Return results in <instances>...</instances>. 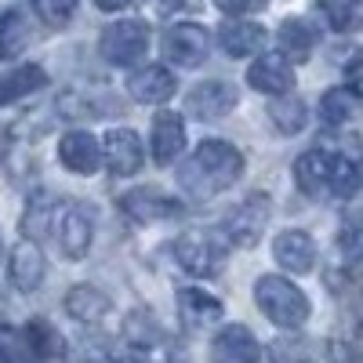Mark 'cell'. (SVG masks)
<instances>
[{
	"label": "cell",
	"instance_id": "6da1fadb",
	"mask_svg": "<svg viewBox=\"0 0 363 363\" xmlns=\"http://www.w3.org/2000/svg\"><path fill=\"white\" fill-rule=\"evenodd\" d=\"M244 174V153L222 138H207L193 149V157L178 167V186L182 193H189L196 200H207L215 193H225L236 186Z\"/></svg>",
	"mask_w": 363,
	"mask_h": 363
},
{
	"label": "cell",
	"instance_id": "7a4b0ae2",
	"mask_svg": "<svg viewBox=\"0 0 363 363\" xmlns=\"http://www.w3.org/2000/svg\"><path fill=\"white\" fill-rule=\"evenodd\" d=\"M255 301H258V309L265 313V320H272L284 330H294V327H301L309 320V298H306V291H301L298 284H291V280H284V277H277V272L258 277Z\"/></svg>",
	"mask_w": 363,
	"mask_h": 363
},
{
	"label": "cell",
	"instance_id": "3957f363",
	"mask_svg": "<svg viewBox=\"0 0 363 363\" xmlns=\"http://www.w3.org/2000/svg\"><path fill=\"white\" fill-rule=\"evenodd\" d=\"M225 255H229V240L222 236V229H186L178 240H174V258L178 265L193 272V277L207 280V277H218L222 265H225Z\"/></svg>",
	"mask_w": 363,
	"mask_h": 363
},
{
	"label": "cell",
	"instance_id": "277c9868",
	"mask_svg": "<svg viewBox=\"0 0 363 363\" xmlns=\"http://www.w3.org/2000/svg\"><path fill=\"white\" fill-rule=\"evenodd\" d=\"M99 51L109 66H138L149 51V26L138 18H120L102 29Z\"/></svg>",
	"mask_w": 363,
	"mask_h": 363
},
{
	"label": "cell",
	"instance_id": "5b68a950",
	"mask_svg": "<svg viewBox=\"0 0 363 363\" xmlns=\"http://www.w3.org/2000/svg\"><path fill=\"white\" fill-rule=\"evenodd\" d=\"M269 215H272V203L265 193H251L247 200H240L225 222H222V236L229 240V247H255L265 225H269Z\"/></svg>",
	"mask_w": 363,
	"mask_h": 363
},
{
	"label": "cell",
	"instance_id": "8992f818",
	"mask_svg": "<svg viewBox=\"0 0 363 363\" xmlns=\"http://www.w3.org/2000/svg\"><path fill=\"white\" fill-rule=\"evenodd\" d=\"M51 236L58 240L66 258H84L91 251V236H95V225H91V215L80 203H58L55 218H51Z\"/></svg>",
	"mask_w": 363,
	"mask_h": 363
},
{
	"label": "cell",
	"instance_id": "52a82bcc",
	"mask_svg": "<svg viewBox=\"0 0 363 363\" xmlns=\"http://www.w3.org/2000/svg\"><path fill=\"white\" fill-rule=\"evenodd\" d=\"M207 51H211V37H207L203 26H196V22H174V26H167V33H164L167 62H174L182 69H196L207 58Z\"/></svg>",
	"mask_w": 363,
	"mask_h": 363
},
{
	"label": "cell",
	"instance_id": "ba28073f",
	"mask_svg": "<svg viewBox=\"0 0 363 363\" xmlns=\"http://www.w3.org/2000/svg\"><path fill=\"white\" fill-rule=\"evenodd\" d=\"M120 211H124L131 222L149 225V222H164V218L182 215V203L174 196L153 189V186H142V189H131V193L120 196Z\"/></svg>",
	"mask_w": 363,
	"mask_h": 363
},
{
	"label": "cell",
	"instance_id": "9c48e42d",
	"mask_svg": "<svg viewBox=\"0 0 363 363\" xmlns=\"http://www.w3.org/2000/svg\"><path fill=\"white\" fill-rule=\"evenodd\" d=\"M236 102H240V91L229 80H203L186 95V109L196 120H222L225 113L236 109Z\"/></svg>",
	"mask_w": 363,
	"mask_h": 363
},
{
	"label": "cell",
	"instance_id": "30bf717a",
	"mask_svg": "<svg viewBox=\"0 0 363 363\" xmlns=\"http://www.w3.org/2000/svg\"><path fill=\"white\" fill-rule=\"evenodd\" d=\"M211 363H262V345L244 323H229L211 338Z\"/></svg>",
	"mask_w": 363,
	"mask_h": 363
},
{
	"label": "cell",
	"instance_id": "8fae6325",
	"mask_svg": "<svg viewBox=\"0 0 363 363\" xmlns=\"http://www.w3.org/2000/svg\"><path fill=\"white\" fill-rule=\"evenodd\" d=\"M102 157H106V164H109L113 174L131 178V174L142 167V160H145V149H142L138 131H131V128H113V131H106Z\"/></svg>",
	"mask_w": 363,
	"mask_h": 363
},
{
	"label": "cell",
	"instance_id": "7c38bea8",
	"mask_svg": "<svg viewBox=\"0 0 363 363\" xmlns=\"http://www.w3.org/2000/svg\"><path fill=\"white\" fill-rule=\"evenodd\" d=\"M149 149H153V160L160 167L174 164L182 153H186V120H182L174 109H160L153 116V138H149Z\"/></svg>",
	"mask_w": 363,
	"mask_h": 363
},
{
	"label": "cell",
	"instance_id": "4fadbf2b",
	"mask_svg": "<svg viewBox=\"0 0 363 363\" xmlns=\"http://www.w3.org/2000/svg\"><path fill=\"white\" fill-rule=\"evenodd\" d=\"M247 84L255 91H262V95H287V91L294 87V69L291 62L280 55V51H265L262 58H255V66L247 69Z\"/></svg>",
	"mask_w": 363,
	"mask_h": 363
},
{
	"label": "cell",
	"instance_id": "5bb4252c",
	"mask_svg": "<svg viewBox=\"0 0 363 363\" xmlns=\"http://www.w3.org/2000/svg\"><path fill=\"white\" fill-rule=\"evenodd\" d=\"M272 258H277L280 269L294 272V277H301V272H309L316 265V244L309 233L301 229H284L277 240H272Z\"/></svg>",
	"mask_w": 363,
	"mask_h": 363
},
{
	"label": "cell",
	"instance_id": "9a60e30c",
	"mask_svg": "<svg viewBox=\"0 0 363 363\" xmlns=\"http://www.w3.org/2000/svg\"><path fill=\"white\" fill-rule=\"evenodd\" d=\"M58 160L73 174H95L102 164V145L91 131H69L58 142Z\"/></svg>",
	"mask_w": 363,
	"mask_h": 363
},
{
	"label": "cell",
	"instance_id": "2e32d148",
	"mask_svg": "<svg viewBox=\"0 0 363 363\" xmlns=\"http://www.w3.org/2000/svg\"><path fill=\"white\" fill-rule=\"evenodd\" d=\"M330 164H335V157H330L327 145H316V149H309V153H301L294 160L298 189L306 196H327L330 193Z\"/></svg>",
	"mask_w": 363,
	"mask_h": 363
},
{
	"label": "cell",
	"instance_id": "e0dca14e",
	"mask_svg": "<svg viewBox=\"0 0 363 363\" xmlns=\"http://www.w3.org/2000/svg\"><path fill=\"white\" fill-rule=\"evenodd\" d=\"M128 95L142 106H160L174 95V73L167 66H142L128 77Z\"/></svg>",
	"mask_w": 363,
	"mask_h": 363
},
{
	"label": "cell",
	"instance_id": "ac0fdd59",
	"mask_svg": "<svg viewBox=\"0 0 363 363\" xmlns=\"http://www.w3.org/2000/svg\"><path fill=\"white\" fill-rule=\"evenodd\" d=\"M178 316H182L186 327L203 330V327L222 320V301L211 291H203V287H182L178 291Z\"/></svg>",
	"mask_w": 363,
	"mask_h": 363
},
{
	"label": "cell",
	"instance_id": "d6986e66",
	"mask_svg": "<svg viewBox=\"0 0 363 363\" xmlns=\"http://www.w3.org/2000/svg\"><path fill=\"white\" fill-rule=\"evenodd\" d=\"M218 44L229 58H247V55L265 48V29L258 22H247V18H229L218 29Z\"/></svg>",
	"mask_w": 363,
	"mask_h": 363
},
{
	"label": "cell",
	"instance_id": "ffe728a7",
	"mask_svg": "<svg viewBox=\"0 0 363 363\" xmlns=\"http://www.w3.org/2000/svg\"><path fill=\"white\" fill-rule=\"evenodd\" d=\"M277 40H280V55L287 58V62H306V58L313 55V48H316V26L309 18H301V15H291V18L280 22Z\"/></svg>",
	"mask_w": 363,
	"mask_h": 363
},
{
	"label": "cell",
	"instance_id": "44dd1931",
	"mask_svg": "<svg viewBox=\"0 0 363 363\" xmlns=\"http://www.w3.org/2000/svg\"><path fill=\"white\" fill-rule=\"evenodd\" d=\"M44 255H40V247L33 244V240H22V244L11 251V262H8V272H11V284L18 287V291H37L40 284H44Z\"/></svg>",
	"mask_w": 363,
	"mask_h": 363
},
{
	"label": "cell",
	"instance_id": "7402d4cb",
	"mask_svg": "<svg viewBox=\"0 0 363 363\" xmlns=\"http://www.w3.org/2000/svg\"><path fill=\"white\" fill-rule=\"evenodd\" d=\"M109 309H113L109 294L99 291V287H91V284H80V287H73V291L66 294V313H69L77 323L95 327V323H102V320L109 316Z\"/></svg>",
	"mask_w": 363,
	"mask_h": 363
},
{
	"label": "cell",
	"instance_id": "603a6c76",
	"mask_svg": "<svg viewBox=\"0 0 363 363\" xmlns=\"http://www.w3.org/2000/svg\"><path fill=\"white\" fill-rule=\"evenodd\" d=\"M22 342H26L29 356H37V359H44V363H55V359L66 356L62 335H58L48 320H29L26 330H22Z\"/></svg>",
	"mask_w": 363,
	"mask_h": 363
},
{
	"label": "cell",
	"instance_id": "cb8c5ba5",
	"mask_svg": "<svg viewBox=\"0 0 363 363\" xmlns=\"http://www.w3.org/2000/svg\"><path fill=\"white\" fill-rule=\"evenodd\" d=\"M44 84H48V73L40 66H18V69L0 77V106H11L18 99H29Z\"/></svg>",
	"mask_w": 363,
	"mask_h": 363
},
{
	"label": "cell",
	"instance_id": "d4e9b609",
	"mask_svg": "<svg viewBox=\"0 0 363 363\" xmlns=\"http://www.w3.org/2000/svg\"><path fill=\"white\" fill-rule=\"evenodd\" d=\"M29 44V22L18 8H4L0 11V62L18 58Z\"/></svg>",
	"mask_w": 363,
	"mask_h": 363
},
{
	"label": "cell",
	"instance_id": "484cf974",
	"mask_svg": "<svg viewBox=\"0 0 363 363\" xmlns=\"http://www.w3.org/2000/svg\"><path fill=\"white\" fill-rule=\"evenodd\" d=\"M269 120L277 124L280 135H298L301 128L309 124V106L301 102L298 95H277L269 102Z\"/></svg>",
	"mask_w": 363,
	"mask_h": 363
},
{
	"label": "cell",
	"instance_id": "4316f807",
	"mask_svg": "<svg viewBox=\"0 0 363 363\" xmlns=\"http://www.w3.org/2000/svg\"><path fill=\"white\" fill-rule=\"evenodd\" d=\"M124 338L135 352H149V349H157L164 342V330L157 323L153 313H145V309H135L128 320H124Z\"/></svg>",
	"mask_w": 363,
	"mask_h": 363
},
{
	"label": "cell",
	"instance_id": "83f0119b",
	"mask_svg": "<svg viewBox=\"0 0 363 363\" xmlns=\"http://www.w3.org/2000/svg\"><path fill=\"white\" fill-rule=\"evenodd\" d=\"M356 113H359V99L352 95L349 87H330V91H323V99H320V120H323L327 128L349 124Z\"/></svg>",
	"mask_w": 363,
	"mask_h": 363
},
{
	"label": "cell",
	"instance_id": "f1b7e54d",
	"mask_svg": "<svg viewBox=\"0 0 363 363\" xmlns=\"http://www.w3.org/2000/svg\"><path fill=\"white\" fill-rule=\"evenodd\" d=\"M320 11L330 29L338 33H356L363 29V0H320Z\"/></svg>",
	"mask_w": 363,
	"mask_h": 363
},
{
	"label": "cell",
	"instance_id": "f546056e",
	"mask_svg": "<svg viewBox=\"0 0 363 363\" xmlns=\"http://www.w3.org/2000/svg\"><path fill=\"white\" fill-rule=\"evenodd\" d=\"M338 255H342L345 269L363 272V211H356L352 218H345V225L338 233Z\"/></svg>",
	"mask_w": 363,
	"mask_h": 363
},
{
	"label": "cell",
	"instance_id": "4dcf8cb0",
	"mask_svg": "<svg viewBox=\"0 0 363 363\" xmlns=\"http://www.w3.org/2000/svg\"><path fill=\"white\" fill-rule=\"evenodd\" d=\"M55 207H58V203H55L51 196H33V200H29V207H26V222H22V233H26L29 240H37V236L51 233Z\"/></svg>",
	"mask_w": 363,
	"mask_h": 363
},
{
	"label": "cell",
	"instance_id": "1f68e13d",
	"mask_svg": "<svg viewBox=\"0 0 363 363\" xmlns=\"http://www.w3.org/2000/svg\"><path fill=\"white\" fill-rule=\"evenodd\" d=\"M29 8H33V15L51 26V29H62L69 26V18L77 15V0H29Z\"/></svg>",
	"mask_w": 363,
	"mask_h": 363
},
{
	"label": "cell",
	"instance_id": "d6a6232c",
	"mask_svg": "<svg viewBox=\"0 0 363 363\" xmlns=\"http://www.w3.org/2000/svg\"><path fill=\"white\" fill-rule=\"evenodd\" d=\"M153 8H157V15L171 18V15H186V11H196V8H200V0H153Z\"/></svg>",
	"mask_w": 363,
	"mask_h": 363
},
{
	"label": "cell",
	"instance_id": "836d02e7",
	"mask_svg": "<svg viewBox=\"0 0 363 363\" xmlns=\"http://www.w3.org/2000/svg\"><path fill=\"white\" fill-rule=\"evenodd\" d=\"M215 4H218V11L240 18V15H247V11H258V8H262V0H215Z\"/></svg>",
	"mask_w": 363,
	"mask_h": 363
},
{
	"label": "cell",
	"instance_id": "e575fe53",
	"mask_svg": "<svg viewBox=\"0 0 363 363\" xmlns=\"http://www.w3.org/2000/svg\"><path fill=\"white\" fill-rule=\"evenodd\" d=\"M349 335H352V342L363 349V298H356L352 309H349Z\"/></svg>",
	"mask_w": 363,
	"mask_h": 363
},
{
	"label": "cell",
	"instance_id": "d590c367",
	"mask_svg": "<svg viewBox=\"0 0 363 363\" xmlns=\"http://www.w3.org/2000/svg\"><path fill=\"white\" fill-rule=\"evenodd\" d=\"M345 77H349V91L356 99H363V58H356V62L345 69Z\"/></svg>",
	"mask_w": 363,
	"mask_h": 363
},
{
	"label": "cell",
	"instance_id": "8d00e7d4",
	"mask_svg": "<svg viewBox=\"0 0 363 363\" xmlns=\"http://www.w3.org/2000/svg\"><path fill=\"white\" fill-rule=\"evenodd\" d=\"M131 4H138V0H95L99 11H124V8H131Z\"/></svg>",
	"mask_w": 363,
	"mask_h": 363
},
{
	"label": "cell",
	"instance_id": "74e56055",
	"mask_svg": "<svg viewBox=\"0 0 363 363\" xmlns=\"http://www.w3.org/2000/svg\"><path fill=\"white\" fill-rule=\"evenodd\" d=\"M109 363H145V359H142L138 352H128V356H113V352H109Z\"/></svg>",
	"mask_w": 363,
	"mask_h": 363
},
{
	"label": "cell",
	"instance_id": "f35d334b",
	"mask_svg": "<svg viewBox=\"0 0 363 363\" xmlns=\"http://www.w3.org/2000/svg\"><path fill=\"white\" fill-rule=\"evenodd\" d=\"M0 244H4V240H0Z\"/></svg>",
	"mask_w": 363,
	"mask_h": 363
}]
</instances>
